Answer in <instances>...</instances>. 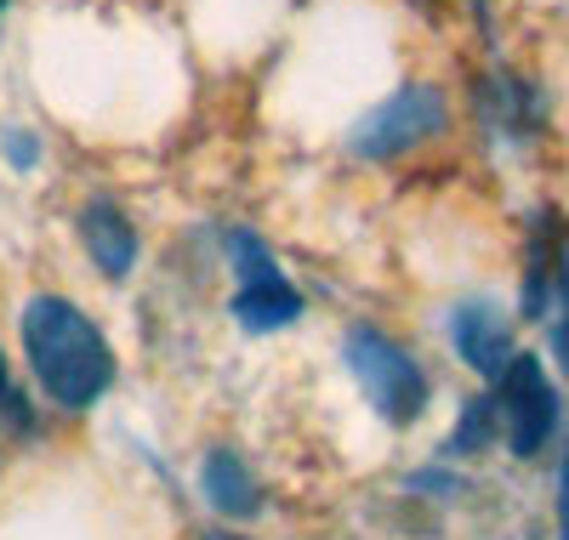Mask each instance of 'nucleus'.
I'll return each instance as SVG.
<instances>
[{
    "instance_id": "obj_7",
    "label": "nucleus",
    "mask_w": 569,
    "mask_h": 540,
    "mask_svg": "<svg viewBox=\"0 0 569 540\" xmlns=\"http://www.w3.org/2000/svg\"><path fill=\"white\" fill-rule=\"evenodd\" d=\"M200 489H206V501L222 512V518H251L262 507L257 496V478L246 472V461L233 456V450H211L200 461Z\"/></svg>"
},
{
    "instance_id": "obj_13",
    "label": "nucleus",
    "mask_w": 569,
    "mask_h": 540,
    "mask_svg": "<svg viewBox=\"0 0 569 540\" xmlns=\"http://www.w3.org/2000/svg\"><path fill=\"white\" fill-rule=\"evenodd\" d=\"M558 540H569V461L558 472Z\"/></svg>"
},
{
    "instance_id": "obj_12",
    "label": "nucleus",
    "mask_w": 569,
    "mask_h": 540,
    "mask_svg": "<svg viewBox=\"0 0 569 540\" xmlns=\"http://www.w3.org/2000/svg\"><path fill=\"white\" fill-rule=\"evenodd\" d=\"M7 160H12V166H34V160H40V142H34L29 131H7Z\"/></svg>"
},
{
    "instance_id": "obj_6",
    "label": "nucleus",
    "mask_w": 569,
    "mask_h": 540,
    "mask_svg": "<svg viewBox=\"0 0 569 540\" xmlns=\"http://www.w3.org/2000/svg\"><path fill=\"white\" fill-rule=\"evenodd\" d=\"M80 244H86V257L98 262V273H109V279H126L131 262H137V233H131V222L114 200H91L80 211Z\"/></svg>"
},
{
    "instance_id": "obj_2",
    "label": "nucleus",
    "mask_w": 569,
    "mask_h": 540,
    "mask_svg": "<svg viewBox=\"0 0 569 540\" xmlns=\"http://www.w3.org/2000/svg\"><path fill=\"white\" fill-rule=\"evenodd\" d=\"M342 359H348L353 381L365 387V399L376 404V416H382V421L410 427L427 410V376H421V364L399 348V341H388L382 330H365V324L348 330Z\"/></svg>"
},
{
    "instance_id": "obj_9",
    "label": "nucleus",
    "mask_w": 569,
    "mask_h": 540,
    "mask_svg": "<svg viewBox=\"0 0 569 540\" xmlns=\"http://www.w3.org/2000/svg\"><path fill=\"white\" fill-rule=\"evenodd\" d=\"M496 427H501V404H496V399H467V410H461V421H456V432H450V456L485 450L490 438H496Z\"/></svg>"
},
{
    "instance_id": "obj_15",
    "label": "nucleus",
    "mask_w": 569,
    "mask_h": 540,
    "mask_svg": "<svg viewBox=\"0 0 569 540\" xmlns=\"http://www.w3.org/2000/svg\"><path fill=\"white\" fill-rule=\"evenodd\" d=\"M0 7H7V0H0Z\"/></svg>"
},
{
    "instance_id": "obj_14",
    "label": "nucleus",
    "mask_w": 569,
    "mask_h": 540,
    "mask_svg": "<svg viewBox=\"0 0 569 540\" xmlns=\"http://www.w3.org/2000/svg\"><path fill=\"white\" fill-rule=\"evenodd\" d=\"M0 399H7V359H0Z\"/></svg>"
},
{
    "instance_id": "obj_11",
    "label": "nucleus",
    "mask_w": 569,
    "mask_h": 540,
    "mask_svg": "<svg viewBox=\"0 0 569 540\" xmlns=\"http://www.w3.org/2000/svg\"><path fill=\"white\" fill-rule=\"evenodd\" d=\"M552 353H558V364L569 370V257H563V268H558V324H552Z\"/></svg>"
},
{
    "instance_id": "obj_3",
    "label": "nucleus",
    "mask_w": 569,
    "mask_h": 540,
    "mask_svg": "<svg viewBox=\"0 0 569 540\" xmlns=\"http://www.w3.org/2000/svg\"><path fill=\"white\" fill-rule=\"evenodd\" d=\"M496 404H501V432L512 456H541L558 432V387L536 353H518L507 376L496 381Z\"/></svg>"
},
{
    "instance_id": "obj_10",
    "label": "nucleus",
    "mask_w": 569,
    "mask_h": 540,
    "mask_svg": "<svg viewBox=\"0 0 569 540\" xmlns=\"http://www.w3.org/2000/svg\"><path fill=\"white\" fill-rule=\"evenodd\" d=\"M228 262H233V273H240V284H251V279H273L279 268H273V257H268V244L257 239V233H228Z\"/></svg>"
},
{
    "instance_id": "obj_1",
    "label": "nucleus",
    "mask_w": 569,
    "mask_h": 540,
    "mask_svg": "<svg viewBox=\"0 0 569 540\" xmlns=\"http://www.w3.org/2000/svg\"><path fill=\"white\" fill-rule=\"evenodd\" d=\"M23 353L46 399L63 410H91L114 387V353L103 330L63 297L23 302Z\"/></svg>"
},
{
    "instance_id": "obj_8",
    "label": "nucleus",
    "mask_w": 569,
    "mask_h": 540,
    "mask_svg": "<svg viewBox=\"0 0 569 540\" xmlns=\"http://www.w3.org/2000/svg\"><path fill=\"white\" fill-rule=\"evenodd\" d=\"M233 319H240L246 330H284V324H297L302 319V297L291 284H284V273L273 279H251L240 284V297H233Z\"/></svg>"
},
{
    "instance_id": "obj_5",
    "label": "nucleus",
    "mask_w": 569,
    "mask_h": 540,
    "mask_svg": "<svg viewBox=\"0 0 569 540\" xmlns=\"http://www.w3.org/2000/svg\"><path fill=\"white\" fill-rule=\"evenodd\" d=\"M450 341H456L461 364H472V370L490 376V381H501L507 364L518 359V348H512V324H507V313H496L490 302H467V308H456V313H450Z\"/></svg>"
},
{
    "instance_id": "obj_4",
    "label": "nucleus",
    "mask_w": 569,
    "mask_h": 540,
    "mask_svg": "<svg viewBox=\"0 0 569 540\" xmlns=\"http://www.w3.org/2000/svg\"><path fill=\"white\" fill-rule=\"evenodd\" d=\"M433 131H445V91L439 86H405L388 103H376L359 126H353V154L365 160H393L416 142H427Z\"/></svg>"
}]
</instances>
